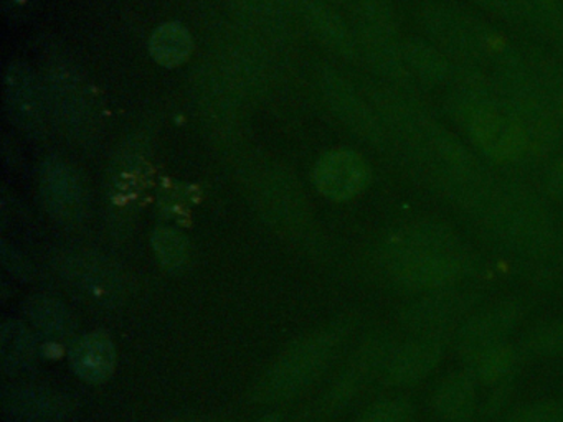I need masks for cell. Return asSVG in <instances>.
<instances>
[{"mask_svg": "<svg viewBox=\"0 0 563 422\" xmlns=\"http://www.w3.org/2000/svg\"><path fill=\"white\" fill-rule=\"evenodd\" d=\"M382 267L398 289L424 293L460 286L470 276L473 260L448 227L417 223L391 237Z\"/></svg>", "mask_w": 563, "mask_h": 422, "instance_id": "obj_1", "label": "cell"}, {"mask_svg": "<svg viewBox=\"0 0 563 422\" xmlns=\"http://www.w3.org/2000/svg\"><path fill=\"white\" fill-rule=\"evenodd\" d=\"M352 330L354 320L341 316L289 343L256 378L249 401L275 406L305 395L332 368Z\"/></svg>", "mask_w": 563, "mask_h": 422, "instance_id": "obj_2", "label": "cell"}, {"mask_svg": "<svg viewBox=\"0 0 563 422\" xmlns=\"http://www.w3.org/2000/svg\"><path fill=\"white\" fill-rule=\"evenodd\" d=\"M476 214L489 237L520 256H547L555 244L550 208L520 181H494Z\"/></svg>", "mask_w": 563, "mask_h": 422, "instance_id": "obj_3", "label": "cell"}, {"mask_svg": "<svg viewBox=\"0 0 563 422\" xmlns=\"http://www.w3.org/2000/svg\"><path fill=\"white\" fill-rule=\"evenodd\" d=\"M54 266L62 284L87 306L117 309L126 299V274L97 251H65Z\"/></svg>", "mask_w": 563, "mask_h": 422, "instance_id": "obj_4", "label": "cell"}, {"mask_svg": "<svg viewBox=\"0 0 563 422\" xmlns=\"http://www.w3.org/2000/svg\"><path fill=\"white\" fill-rule=\"evenodd\" d=\"M394 345L388 336H367L335 373L328 388L322 391L321 398L312 406L308 418L324 421L342 414L349 406L354 404L355 399L361 398L362 392L375 378H382L385 362Z\"/></svg>", "mask_w": 563, "mask_h": 422, "instance_id": "obj_5", "label": "cell"}, {"mask_svg": "<svg viewBox=\"0 0 563 422\" xmlns=\"http://www.w3.org/2000/svg\"><path fill=\"white\" fill-rule=\"evenodd\" d=\"M427 30L444 55H453L464 62H483L497 53L493 33L457 9L438 7L428 12Z\"/></svg>", "mask_w": 563, "mask_h": 422, "instance_id": "obj_6", "label": "cell"}, {"mask_svg": "<svg viewBox=\"0 0 563 422\" xmlns=\"http://www.w3.org/2000/svg\"><path fill=\"white\" fill-rule=\"evenodd\" d=\"M474 299L457 287L421 293L400 313L411 335H446L471 315Z\"/></svg>", "mask_w": 563, "mask_h": 422, "instance_id": "obj_7", "label": "cell"}, {"mask_svg": "<svg viewBox=\"0 0 563 422\" xmlns=\"http://www.w3.org/2000/svg\"><path fill=\"white\" fill-rule=\"evenodd\" d=\"M0 408L4 419L12 421L65 422L77 411V402L52 386L12 381L2 386Z\"/></svg>", "mask_w": 563, "mask_h": 422, "instance_id": "obj_8", "label": "cell"}, {"mask_svg": "<svg viewBox=\"0 0 563 422\" xmlns=\"http://www.w3.org/2000/svg\"><path fill=\"white\" fill-rule=\"evenodd\" d=\"M42 203L64 226H78L88 214V190L77 168L60 158H51L41 168Z\"/></svg>", "mask_w": 563, "mask_h": 422, "instance_id": "obj_9", "label": "cell"}, {"mask_svg": "<svg viewBox=\"0 0 563 422\" xmlns=\"http://www.w3.org/2000/svg\"><path fill=\"white\" fill-rule=\"evenodd\" d=\"M519 303L503 302L489 309L471 313L456 333V349L464 362L473 365L476 359L499 346L509 343L516 326L519 325Z\"/></svg>", "mask_w": 563, "mask_h": 422, "instance_id": "obj_10", "label": "cell"}, {"mask_svg": "<svg viewBox=\"0 0 563 422\" xmlns=\"http://www.w3.org/2000/svg\"><path fill=\"white\" fill-rule=\"evenodd\" d=\"M446 342V335H413L400 345L395 343L382 371L385 385L391 388L420 385L440 365Z\"/></svg>", "mask_w": 563, "mask_h": 422, "instance_id": "obj_11", "label": "cell"}, {"mask_svg": "<svg viewBox=\"0 0 563 422\" xmlns=\"http://www.w3.org/2000/svg\"><path fill=\"white\" fill-rule=\"evenodd\" d=\"M371 165L354 151L329 152L312 171L319 193L334 201L358 197L371 184Z\"/></svg>", "mask_w": 563, "mask_h": 422, "instance_id": "obj_12", "label": "cell"}, {"mask_svg": "<svg viewBox=\"0 0 563 422\" xmlns=\"http://www.w3.org/2000/svg\"><path fill=\"white\" fill-rule=\"evenodd\" d=\"M321 88L325 102L342 124L347 125L354 134L365 141H380V118L347 79L342 78L339 73L325 71L321 76Z\"/></svg>", "mask_w": 563, "mask_h": 422, "instance_id": "obj_13", "label": "cell"}, {"mask_svg": "<svg viewBox=\"0 0 563 422\" xmlns=\"http://www.w3.org/2000/svg\"><path fill=\"white\" fill-rule=\"evenodd\" d=\"M67 359L80 381L98 386L110 381L117 371L118 349L110 333L93 330L81 333L68 345Z\"/></svg>", "mask_w": 563, "mask_h": 422, "instance_id": "obj_14", "label": "cell"}, {"mask_svg": "<svg viewBox=\"0 0 563 422\" xmlns=\"http://www.w3.org/2000/svg\"><path fill=\"white\" fill-rule=\"evenodd\" d=\"M263 218L279 227L291 230L308 216L306 195L299 190L292 175L275 171L272 177L263 178L256 195Z\"/></svg>", "mask_w": 563, "mask_h": 422, "instance_id": "obj_15", "label": "cell"}, {"mask_svg": "<svg viewBox=\"0 0 563 422\" xmlns=\"http://www.w3.org/2000/svg\"><path fill=\"white\" fill-rule=\"evenodd\" d=\"M25 322L52 345H70L78 336V320L70 307L47 293L31 296L24 302Z\"/></svg>", "mask_w": 563, "mask_h": 422, "instance_id": "obj_16", "label": "cell"}, {"mask_svg": "<svg viewBox=\"0 0 563 422\" xmlns=\"http://www.w3.org/2000/svg\"><path fill=\"white\" fill-rule=\"evenodd\" d=\"M41 336L27 322L5 319L0 325V366L11 378L27 375L42 358Z\"/></svg>", "mask_w": 563, "mask_h": 422, "instance_id": "obj_17", "label": "cell"}, {"mask_svg": "<svg viewBox=\"0 0 563 422\" xmlns=\"http://www.w3.org/2000/svg\"><path fill=\"white\" fill-rule=\"evenodd\" d=\"M477 381L471 369L448 375L434 389L431 406L441 422H470L477 409Z\"/></svg>", "mask_w": 563, "mask_h": 422, "instance_id": "obj_18", "label": "cell"}, {"mask_svg": "<svg viewBox=\"0 0 563 422\" xmlns=\"http://www.w3.org/2000/svg\"><path fill=\"white\" fill-rule=\"evenodd\" d=\"M4 101L15 124L34 129L42 121L41 91L31 69L21 63H11L4 73Z\"/></svg>", "mask_w": 563, "mask_h": 422, "instance_id": "obj_19", "label": "cell"}, {"mask_svg": "<svg viewBox=\"0 0 563 422\" xmlns=\"http://www.w3.org/2000/svg\"><path fill=\"white\" fill-rule=\"evenodd\" d=\"M298 10L312 35L322 45L328 46L335 55L345 56V58L354 55L355 42L352 38V33L331 7L319 2V0H299Z\"/></svg>", "mask_w": 563, "mask_h": 422, "instance_id": "obj_20", "label": "cell"}, {"mask_svg": "<svg viewBox=\"0 0 563 422\" xmlns=\"http://www.w3.org/2000/svg\"><path fill=\"white\" fill-rule=\"evenodd\" d=\"M405 68L428 85H441L451 75L450 63L441 49L424 42L404 43Z\"/></svg>", "mask_w": 563, "mask_h": 422, "instance_id": "obj_21", "label": "cell"}, {"mask_svg": "<svg viewBox=\"0 0 563 422\" xmlns=\"http://www.w3.org/2000/svg\"><path fill=\"white\" fill-rule=\"evenodd\" d=\"M192 36L180 23H164L150 40V52L159 65L174 68L187 62L192 53Z\"/></svg>", "mask_w": 563, "mask_h": 422, "instance_id": "obj_22", "label": "cell"}, {"mask_svg": "<svg viewBox=\"0 0 563 422\" xmlns=\"http://www.w3.org/2000/svg\"><path fill=\"white\" fill-rule=\"evenodd\" d=\"M151 244L161 266L169 273H183L189 266L192 256L189 240L176 227H157L151 236Z\"/></svg>", "mask_w": 563, "mask_h": 422, "instance_id": "obj_23", "label": "cell"}, {"mask_svg": "<svg viewBox=\"0 0 563 422\" xmlns=\"http://www.w3.org/2000/svg\"><path fill=\"white\" fill-rule=\"evenodd\" d=\"M514 9L547 36L562 35L563 33V3L562 0H512Z\"/></svg>", "mask_w": 563, "mask_h": 422, "instance_id": "obj_24", "label": "cell"}, {"mask_svg": "<svg viewBox=\"0 0 563 422\" xmlns=\"http://www.w3.org/2000/svg\"><path fill=\"white\" fill-rule=\"evenodd\" d=\"M517 358L519 355L516 349L507 343V345L499 346L476 359L471 365V371L474 373L479 385H503V382H507L510 373L516 368Z\"/></svg>", "mask_w": 563, "mask_h": 422, "instance_id": "obj_25", "label": "cell"}, {"mask_svg": "<svg viewBox=\"0 0 563 422\" xmlns=\"http://www.w3.org/2000/svg\"><path fill=\"white\" fill-rule=\"evenodd\" d=\"M352 422H413V408L404 398L380 399Z\"/></svg>", "mask_w": 563, "mask_h": 422, "instance_id": "obj_26", "label": "cell"}, {"mask_svg": "<svg viewBox=\"0 0 563 422\" xmlns=\"http://www.w3.org/2000/svg\"><path fill=\"white\" fill-rule=\"evenodd\" d=\"M504 422H563V408L555 402H532L510 412Z\"/></svg>", "mask_w": 563, "mask_h": 422, "instance_id": "obj_27", "label": "cell"}, {"mask_svg": "<svg viewBox=\"0 0 563 422\" xmlns=\"http://www.w3.org/2000/svg\"><path fill=\"white\" fill-rule=\"evenodd\" d=\"M2 263H4L5 269L18 279H29L31 276L29 264H25L18 251H9L8 243L2 244Z\"/></svg>", "mask_w": 563, "mask_h": 422, "instance_id": "obj_28", "label": "cell"}, {"mask_svg": "<svg viewBox=\"0 0 563 422\" xmlns=\"http://www.w3.org/2000/svg\"><path fill=\"white\" fill-rule=\"evenodd\" d=\"M545 187L552 197L563 198V157L547 171Z\"/></svg>", "mask_w": 563, "mask_h": 422, "instance_id": "obj_29", "label": "cell"}, {"mask_svg": "<svg viewBox=\"0 0 563 422\" xmlns=\"http://www.w3.org/2000/svg\"><path fill=\"white\" fill-rule=\"evenodd\" d=\"M476 2L483 3V5L489 7V9L504 10L514 7L512 0H476Z\"/></svg>", "mask_w": 563, "mask_h": 422, "instance_id": "obj_30", "label": "cell"}, {"mask_svg": "<svg viewBox=\"0 0 563 422\" xmlns=\"http://www.w3.org/2000/svg\"><path fill=\"white\" fill-rule=\"evenodd\" d=\"M253 422H282V414L279 412H266V414H263L262 418Z\"/></svg>", "mask_w": 563, "mask_h": 422, "instance_id": "obj_31", "label": "cell"}, {"mask_svg": "<svg viewBox=\"0 0 563 422\" xmlns=\"http://www.w3.org/2000/svg\"><path fill=\"white\" fill-rule=\"evenodd\" d=\"M169 422H212V421H202V419H180V421H169Z\"/></svg>", "mask_w": 563, "mask_h": 422, "instance_id": "obj_32", "label": "cell"}, {"mask_svg": "<svg viewBox=\"0 0 563 422\" xmlns=\"http://www.w3.org/2000/svg\"><path fill=\"white\" fill-rule=\"evenodd\" d=\"M4 422H21V421H12V419H5Z\"/></svg>", "mask_w": 563, "mask_h": 422, "instance_id": "obj_33", "label": "cell"}]
</instances>
